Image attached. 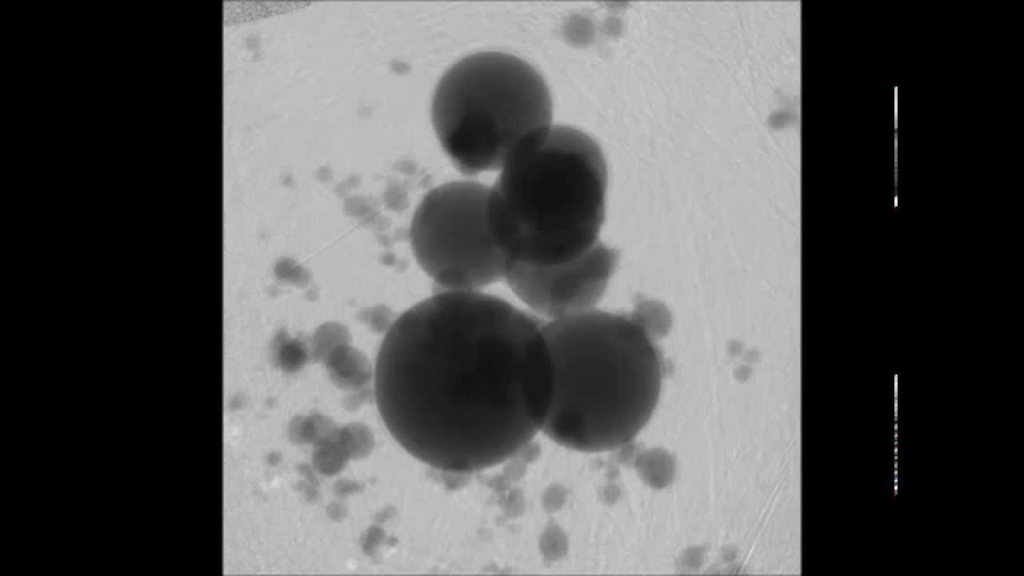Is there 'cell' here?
I'll use <instances>...</instances> for the list:
<instances>
[{"mask_svg":"<svg viewBox=\"0 0 1024 576\" xmlns=\"http://www.w3.org/2000/svg\"><path fill=\"white\" fill-rule=\"evenodd\" d=\"M488 193L482 183L452 181L430 190L414 211L412 251L440 291H481L504 278L507 257L489 227Z\"/></svg>","mask_w":1024,"mask_h":576,"instance_id":"5","label":"cell"},{"mask_svg":"<svg viewBox=\"0 0 1024 576\" xmlns=\"http://www.w3.org/2000/svg\"><path fill=\"white\" fill-rule=\"evenodd\" d=\"M431 119L440 145L467 175L500 169L524 142L551 126L552 100L542 75L504 52H478L439 80Z\"/></svg>","mask_w":1024,"mask_h":576,"instance_id":"4","label":"cell"},{"mask_svg":"<svg viewBox=\"0 0 1024 576\" xmlns=\"http://www.w3.org/2000/svg\"><path fill=\"white\" fill-rule=\"evenodd\" d=\"M615 250L598 241L585 253L553 265L507 259L504 279L530 309L551 320L594 309L616 265Z\"/></svg>","mask_w":1024,"mask_h":576,"instance_id":"6","label":"cell"},{"mask_svg":"<svg viewBox=\"0 0 1024 576\" xmlns=\"http://www.w3.org/2000/svg\"><path fill=\"white\" fill-rule=\"evenodd\" d=\"M500 170L489 187L487 216L507 259L559 264L599 241L607 165L588 134L551 125L519 146Z\"/></svg>","mask_w":1024,"mask_h":576,"instance_id":"3","label":"cell"},{"mask_svg":"<svg viewBox=\"0 0 1024 576\" xmlns=\"http://www.w3.org/2000/svg\"><path fill=\"white\" fill-rule=\"evenodd\" d=\"M374 391L391 436L419 461L454 474L492 468L546 422L553 372L542 325L481 291H439L387 330Z\"/></svg>","mask_w":1024,"mask_h":576,"instance_id":"1","label":"cell"},{"mask_svg":"<svg viewBox=\"0 0 1024 576\" xmlns=\"http://www.w3.org/2000/svg\"><path fill=\"white\" fill-rule=\"evenodd\" d=\"M624 315L595 309L542 325L553 393L542 432L555 443L596 453L630 442L660 397L663 366L649 328H667L660 307Z\"/></svg>","mask_w":1024,"mask_h":576,"instance_id":"2","label":"cell"}]
</instances>
